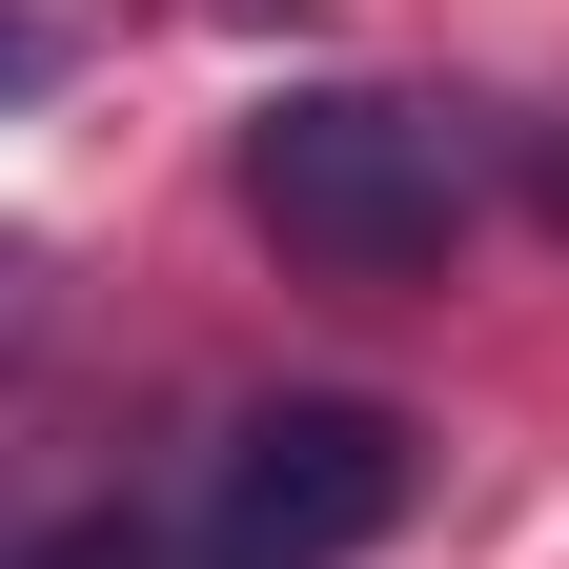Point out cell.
<instances>
[{
    "instance_id": "2",
    "label": "cell",
    "mask_w": 569,
    "mask_h": 569,
    "mask_svg": "<svg viewBox=\"0 0 569 569\" xmlns=\"http://www.w3.org/2000/svg\"><path fill=\"white\" fill-rule=\"evenodd\" d=\"M407 488H427L407 407L306 387V407H264L244 448H224V488H203V569H346V549L407 529Z\"/></svg>"
},
{
    "instance_id": "4",
    "label": "cell",
    "mask_w": 569,
    "mask_h": 569,
    "mask_svg": "<svg viewBox=\"0 0 569 569\" xmlns=\"http://www.w3.org/2000/svg\"><path fill=\"white\" fill-rule=\"evenodd\" d=\"M21 82H61V41L21 21V0H0V102H21Z\"/></svg>"
},
{
    "instance_id": "3",
    "label": "cell",
    "mask_w": 569,
    "mask_h": 569,
    "mask_svg": "<svg viewBox=\"0 0 569 569\" xmlns=\"http://www.w3.org/2000/svg\"><path fill=\"white\" fill-rule=\"evenodd\" d=\"M21 569H163V549H142V529H122V509H102V529H41V549H21Z\"/></svg>"
},
{
    "instance_id": "1",
    "label": "cell",
    "mask_w": 569,
    "mask_h": 569,
    "mask_svg": "<svg viewBox=\"0 0 569 569\" xmlns=\"http://www.w3.org/2000/svg\"><path fill=\"white\" fill-rule=\"evenodd\" d=\"M488 203V122L468 102H407V82H284L244 122V224L284 264H346V284H407L448 264Z\"/></svg>"
}]
</instances>
